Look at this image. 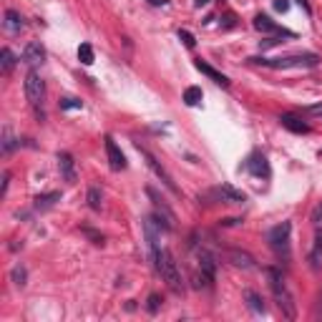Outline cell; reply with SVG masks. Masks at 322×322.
I'll return each mask as SVG.
<instances>
[{"label":"cell","mask_w":322,"mask_h":322,"mask_svg":"<svg viewBox=\"0 0 322 322\" xmlns=\"http://www.w3.org/2000/svg\"><path fill=\"white\" fill-rule=\"evenodd\" d=\"M154 267H156V272L161 275V280L169 284V289H171L174 294H181V292H184V282H181L179 264H176V259H174V254H171L169 249H161V252H159Z\"/></svg>","instance_id":"6da1fadb"},{"label":"cell","mask_w":322,"mask_h":322,"mask_svg":"<svg viewBox=\"0 0 322 322\" xmlns=\"http://www.w3.org/2000/svg\"><path fill=\"white\" fill-rule=\"evenodd\" d=\"M249 63L267 66V68H315L320 63L317 53H297V56H284V58H249Z\"/></svg>","instance_id":"7a4b0ae2"},{"label":"cell","mask_w":322,"mask_h":322,"mask_svg":"<svg viewBox=\"0 0 322 322\" xmlns=\"http://www.w3.org/2000/svg\"><path fill=\"white\" fill-rule=\"evenodd\" d=\"M267 277H270V289L275 294V300H277V307L282 310V315L287 320H294V315H297V307H294V300H292V294L280 275V270H267Z\"/></svg>","instance_id":"3957f363"},{"label":"cell","mask_w":322,"mask_h":322,"mask_svg":"<svg viewBox=\"0 0 322 322\" xmlns=\"http://www.w3.org/2000/svg\"><path fill=\"white\" fill-rule=\"evenodd\" d=\"M136 149H139V154L144 156L146 166H149V169H151V171H154V174L161 179V181H164V186H166V189H169V192H174V194H181V192H179V186H176V181H174V176H171V174H169L164 166H161V161H159V159H156V156H154V154L146 149V146H141L139 141H136Z\"/></svg>","instance_id":"277c9868"},{"label":"cell","mask_w":322,"mask_h":322,"mask_svg":"<svg viewBox=\"0 0 322 322\" xmlns=\"http://www.w3.org/2000/svg\"><path fill=\"white\" fill-rule=\"evenodd\" d=\"M146 194L151 197V204H154V217H156V222L161 224V229H166V232H171L174 227H176V214L166 206V201L164 199H161L159 194H156V189H154V186H149V189H146Z\"/></svg>","instance_id":"5b68a950"},{"label":"cell","mask_w":322,"mask_h":322,"mask_svg":"<svg viewBox=\"0 0 322 322\" xmlns=\"http://www.w3.org/2000/svg\"><path fill=\"white\" fill-rule=\"evenodd\" d=\"M289 234H292V224L289 222H282L277 224L275 229H270L267 234V242H270V247L277 252V254H289Z\"/></svg>","instance_id":"8992f818"},{"label":"cell","mask_w":322,"mask_h":322,"mask_svg":"<svg viewBox=\"0 0 322 322\" xmlns=\"http://www.w3.org/2000/svg\"><path fill=\"white\" fill-rule=\"evenodd\" d=\"M25 96H28V101L33 106H40L43 98H45V83L36 71H31L28 76H25Z\"/></svg>","instance_id":"52a82bcc"},{"label":"cell","mask_w":322,"mask_h":322,"mask_svg":"<svg viewBox=\"0 0 322 322\" xmlns=\"http://www.w3.org/2000/svg\"><path fill=\"white\" fill-rule=\"evenodd\" d=\"M244 169L252 174V176H257V179H270V161H267V156L264 154H259V151H254L249 159H247V164H244Z\"/></svg>","instance_id":"ba28073f"},{"label":"cell","mask_w":322,"mask_h":322,"mask_svg":"<svg viewBox=\"0 0 322 322\" xmlns=\"http://www.w3.org/2000/svg\"><path fill=\"white\" fill-rule=\"evenodd\" d=\"M199 270H201V282L204 284H211L214 280H217V262H214L211 252L199 249Z\"/></svg>","instance_id":"9c48e42d"},{"label":"cell","mask_w":322,"mask_h":322,"mask_svg":"<svg viewBox=\"0 0 322 322\" xmlns=\"http://www.w3.org/2000/svg\"><path fill=\"white\" fill-rule=\"evenodd\" d=\"M254 28L259 31V33H275V36H284V38H294V33L292 31H284V28H280V25L270 18V15H257L254 18Z\"/></svg>","instance_id":"30bf717a"},{"label":"cell","mask_w":322,"mask_h":322,"mask_svg":"<svg viewBox=\"0 0 322 322\" xmlns=\"http://www.w3.org/2000/svg\"><path fill=\"white\" fill-rule=\"evenodd\" d=\"M106 154H109V164L114 171H123L126 169V156L121 154V149L116 146V141L111 136H106Z\"/></svg>","instance_id":"8fae6325"},{"label":"cell","mask_w":322,"mask_h":322,"mask_svg":"<svg viewBox=\"0 0 322 322\" xmlns=\"http://www.w3.org/2000/svg\"><path fill=\"white\" fill-rule=\"evenodd\" d=\"M43 61H45V50H43L40 43L31 40L28 45L23 48V63H28V66H38V63H43Z\"/></svg>","instance_id":"7c38bea8"},{"label":"cell","mask_w":322,"mask_h":322,"mask_svg":"<svg viewBox=\"0 0 322 322\" xmlns=\"http://www.w3.org/2000/svg\"><path fill=\"white\" fill-rule=\"evenodd\" d=\"M194 66H197V71H199V73H204L206 78H211L217 86H222V88H227V86H229V78H227L224 73H219L217 68H211L209 63H204L201 58H199V61H194Z\"/></svg>","instance_id":"4fadbf2b"},{"label":"cell","mask_w":322,"mask_h":322,"mask_svg":"<svg viewBox=\"0 0 322 322\" xmlns=\"http://www.w3.org/2000/svg\"><path fill=\"white\" fill-rule=\"evenodd\" d=\"M280 123H282L287 131H292V133H307V131H310V123H305L302 116H294V114H282V116H280Z\"/></svg>","instance_id":"5bb4252c"},{"label":"cell","mask_w":322,"mask_h":322,"mask_svg":"<svg viewBox=\"0 0 322 322\" xmlns=\"http://www.w3.org/2000/svg\"><path fill=\"white\" fill-rule=\"evenodd\" d=\"M227 259L234 264V267H242V270H252L254 267V257L249 252H242V249H227L224 252Z\"/></svg>","instance_id":"9a60e30c"},{"label":"cell","mask_w":322,"mask_h":322,"mask_svg":"<svg viewBox=\"0 0 322 322\" xmlns=\"http://www.w3.org/2000/svg\"><path fill=\"white\" fill-rule=\"evenodd\" d=\"M217 194H219L222 201H227V204H244V201H247V194L239 192V189H234L232 184H222L219 189H217Z\"/></svg>","instance_id":"2e32d148"},{"label":"cell","mask_w":322,"mask_h":322,"mask_svg":"<svg viewBox=\"0 0 322 322\" xmlns=\"http://www.w3.org/2000/svg\"><path fill=\"white\" fill-rule=\"evenodd\" d=\"M58 169H61V176L68 181V184H73L76 181V161H73V156L71 154H58Z\"/></svg>","instance_id":"e0dca14e"},{"label":"cell","mask_w":322,"mask_h":322,"mask_svg":"<svg viewBox=\"0 0 322 322\" xmlns=\"http://www.w3.org/2000/svg\"><path fill=\"white\" fill-rule=\"evenodd\" d=\"M3 18H5V31H10V33H20L25 28V20L18 10H5Z\"/></svg>","instance_id":"ac0fdd59"},{"label":"cell","mask_w":322,"mask_h":322,"mask_svg":"<svg viewBox=\"0 0 322 322\" xmlns=\"http://www.w3.org/2000/svg\"><path fill=\"white\" fill-rule=\"evenodd\" d=\"M310 264H312V270H320V267H322V229H317L315 247L310 252Z\"/></svg>","instance_id":"d6986e66"},{"label":"cell","mask_w":322,"mask_h":322,"mask_svg":"<svg viewBox=\"0 0 322 322\" xmlns=\"http://www.w3.org/2000/svg\"><path fill=\"white\" fill-rule=\"evenodd\" d=\"M244 300H247V305H249V310H252V312H257V315H264V302H262V297H259L257 292L247 289V292H244Z\"/></svg>","instance_id":"ffe728a7"},{"label":"cell","mask_w":322,"mask_h":322,"mask_svg":"<svg viewBox=\"0 0 322 322\" xmlns=\"http://www.w3.org/2000/svg\"><path fill=\"white\" fill-rule=\"evenodd\" d=\"M56 201H61L58 192H50V194H38L36 197V209H50Z\"/></svg>","instance_id":"44dd1931"},{"label":"cell","mask_w":322,"mask_h":322,"mask_svg":"<svg viewBox=\"0 0 322 322\" xmlns=\"http://www.w3.org/2000/svg\"><path fill=\"white\" fill-rule=\"evenodd\" d=\"M201 98H204V93H201L199 86H189V88L184 91V103H186V106H199Z\"/></svg>","instance_id":"7402d4cb"},{"label":"cell","mask_w":322,"mask_h":322,"mask_svg":"<svg viewBox=\"0 0 322 322\" xmlns=\"http://www.w3.org/2000/svg\"><path fill=\"white\" fill-rule=\"evenodd\" d=\"M78 61L83 63V66H93L96 56H93V48H91L88 43H80V45H78Z\"/></svg>","instance_id":"603a6c76"},{"label":"cell","mask_w":322,"mask_h":322,"mask_svg":"<svg viewBox=\"0 0 322 322\" xmlns=\"http://www.w3.org/2000/svg\"><path fill=\"white\" fill-rule=\"evenodd\" d=\"M0 66H3V73H10V71H13L15 56H13L10 48H3V50H0Z\"/></svg>","instance_id":"cb8c5ba5"},{"label":"cell","mask_w":322,"mask_h":322,"mask_svg":"<svg viewBox=\"0 0 322 322\" xmlns=\"http://www.w3.org/2000/svg\"><path fill=\"white\" fill-rule=\"evenodd\" d=\"M10 280H13L18 287H25V280H28V272H25V267H23V264H15V267H13Z\"/></svg>","instance_id":"d4e9b609"},{"label":"cell","mask_w":322,"mask_h":322,"mask_svg":"<svg viewBox=\"0 0 322 322\" xmlns=\"http://www.w3.org/2000/svg\"><path fill=\"white\" fill-rule=\"evenodd\" d=\"M13 149H15V139H13V133H10V126H5L3 128V154L8 156Z\"/></svg>","instance_id":"484cf974"},{"label":"cell","mask_w":322,"mask_h":322,"mask_svg":"<svg viewBox=\"0 0 322 322\" xmlns=\"http://www.w3.org/2000/svg\"><path fill=\"white\" fill-rule=\"evenodd\" d=\"M88 206L93 211L101 209V189H98V186H91V189H88Z\"/></svg>","instance_id":"4316f807"},{"label":"cell","mask_w":322,"mask_h":322,"mask_svg":"<svg viewBox=\"0 0 322 322\" xmlns=\"http://www.w3.org/2000/svg\"><path fill=\"white\" fill-rule=\"evenodd\" d=\"M310 222L315 224V229H322V201L312 209V214H310Z\"/></svg>","instance_id":"83f0119b"},{"label":"cell","mask_w":322,"mask_h":322,"mask_svg":"<svg viewBox=\"0 0 322 322\" xmlns=\"http://www.w3.org/2000/svg\"><path fill=\"white\" fill-rule=\"evenodd\" d=\"M80 106H83V103H80L78 98H61V109L63 111H73V109H80Z\"/></svg>","instance_id":"f1b7e54d"},{"label":"cell","mask_w":322,"mask_h":322,"mask_svg":"<svg viewBox=\"0 0 322 322\" xmlns=\"http://www.w3.org/2000/svg\"><path fill=\"white\" fill-rule=\"evenodd\" d=\"M159 307H161V297H159V294H149V302H146V310H149L151 315H156V312H159Z\"/></svg>","instance_id":"f546056e"},{"label":"cell","mask_w":322,"mask_h":322,"mask_svg":"<svg viewBox=\"0 0 322 322\" xmlns=\"http://www.w3.org/2000/svg\"><path fill=\"white\" fill-rule=\"evenodd\" d=\"M179 40H181L186 48H194V45H197V38H194L189 31H179Z\"/></svg>","instance_id":"4dcf8cb0"},{"label":"cell","mask_w":322,"mask_h":322,"mask_svg":"<svg viewBox=\"0 0 322 322\" xmlns=\"http://www.w3.org/2000/svg\"><path fill=\"white\" fill-rule=\"evenodd\" d=\"M302 114H307V116H322V103H317V106H307Z\"/></svg>","instance_id":"1f68e13d"},{"label":"cell","mask_w":322,"mask_h":322,"mask_svg":"<svg viewBox=\"0 0 322 322\" xmlns=\"http://www.w3.org/2000/svg\"><path fill=\"white\" fill-rule=\"evenodd\" d=\"M275 10L287 13V10H289V0H275Z\"/></svg>","instance_id":"d6a6232c"},{"label":"cell","mask_w":322,"mask_h":322,"mask_svg":"<svg viewBox=\"0 0 322 322\" xmlns=\"http://www.w3.org/2000/svg\"><path fill=\"white\" fill-rule=\"evenodd\" d=\"M277 43H280V38H264V40H259L262 50H264V48H272V45H277Z\"/></svg>","instance_id":"836d02e7"},{"label":"cell","mask_w":322,"mask_h":322,"mask_svg":"<svg viewBox=\"0 0 322 322\" xmlns=\"http://www.w3.org/2000/svg\"><path fill=\"white\" fill-rule=\"evenodd\" d=\"M8 184H10V174L5 171V174H3V189H0V194H3V197L8 194Z\"/></svg>","instance_id":"e575fe53"},{"label":"cell","mask_w":322,"mask_h":322,"mask_svg":"<svg viewBox=\"0 0 322 322\" xmlns=\"http://www.w3.org/2000/svg\"><path fill=\"white\" fill-rule=\"evenodd\" d=\"M317 317H322V289L317 294Z\"/></svg>","instance_id":"d590c367"},{"label":"cell","mask_w":322,"mask_h":322,"mask_svg":"<svg viewBox=\"0 0 322 322\" xmlns=\"http://www.w3.org/2000/svg\"><path fill=\"white\" fill-rule=\"evenodd\" d=\"M151 5H169V0H149Z\"/></svg>","instance_id":"8d00e7d4"},{"label":"cell","mask_w":322,"mask_h":322,"mask_svg":"<svg viewBox=\"0 0 322 322\" xmlns=\"http://www.w3.org/2000/svg\"><path fill=\"white\" fill-rule=\"evenodd\" d=\"M297 3L305 8V13H312V10H310V5H307V0H297Z\"/></svg>","instance_id":"74e56055"},{"label":"cell","mask_w":322,"mask_h":322,"mask_svg":"<svg viewBox=\"0 0 322 322\" xmlns=\"http://www.w3.org/2000/svg\"><path fill=\"white\" fill-rule=\"evenodd\" d=\"M209 0H194V8H201V5H206Z\"/></svg>","instance_id":"f35d334b"}]
</instances>
